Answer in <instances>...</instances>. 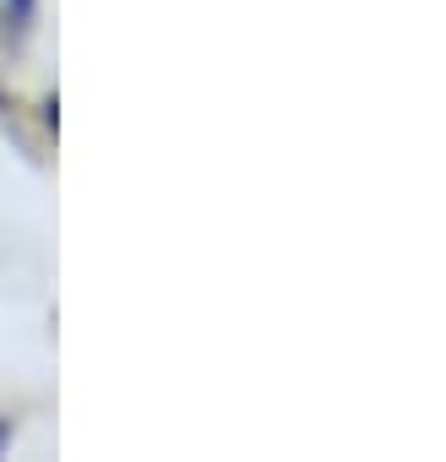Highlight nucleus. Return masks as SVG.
Listing matches in <instances>:
<instances>
[{
  "instance_id": "obj_2",
  "label": "nucleus",
  "mask_w": 446,
  "mask_h": 462,
  "mask_svg": "<svg viewBox=\"0 0 446 462\" xmlns=\"http://www.w3.org/2000/svg\"><path fill=\"white\" fill-rule=\"evenodd\" d=\"M0 446H6V430H0Z\"/></svg>"
},
{
  "instance_id": "obj_1",
  "label": "nucleus",
  "mask_w": 446,
  "mask_h": 462,
  "mask_svg": "<svg viewBox=\"0 0 446 462\" xmlns=\"http://www.w3.org/2000/svg\"><path fill=\"white\" fill-rule=\"evenodd\" d=\"M0 12H6V28H28L33 23V0H0Z\"/></svg>"
}]
</instances>
